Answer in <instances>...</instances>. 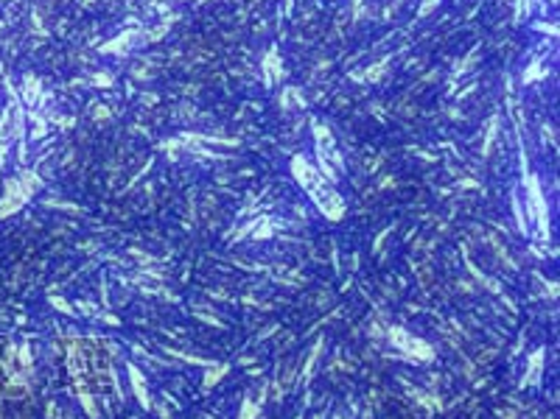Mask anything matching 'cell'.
<instances>
[{
    "mask_svg": "<svg viewBox=\"0 0 560 419\" xmlns=\"http://www.w3.org/2000/svg\"><path fill=\"white\" fill-rule=\"evenodd\" d=\"M384 70H386V62L375 64V67H370V70H367V79H370V81H378V79H381V73H384Z\"/></svg>",
    "mask_w": 560,
    "mask_h": 419,
    "instance_id": "15",
    "label": "cell"
},
{
    "mask_svg": "<svg viewBox=\"0 0 560 419\" xmlns=\"http://www.w3.org/2000/svg\"><path fill=\"white\" fill-rule=\"evenodd\" d=\"M138 39V31H123L121 37H115L112 42H106V45H101V53H121V51H126L132 42Z\"/></svg>",
    "mask_w": 560,
    "mask_h": 419,
    "instance_id": "9",
    "label": "cell"
},
{
    "mask_svg": "<svg viewBox=\"0 0 560 419\" xmlns=\"http://www.w3.org/2000/svg\"><path fill=\"white\" fill-rule=\"evenodd\" d=\"M238 419H258V405H255L252 400H244L241 411H238Z\"/></svg>",
    "mask_w": 560,
    "mask_h": 419,
    "instance_id": "13",
    "label": "cell"
},
{
    "mask_svg": "<svg viewBox=\"0 0 560 419\" xmlns=\"http://www.w3.org/2000/svg\"><path fill=\"white\" fill-rule=\"evenodd\" d=\"M493 137H496V121H493V123H490V129H487V140H485V148H482V154H490Z\"/></svg>",
    "mask_w": 560,
    "mask_h": 419,
    "instance_id": "16",
    "label": "cell"
},
{
    "mask_svg": "<svg viewBox=\"0 0 560 419\" xmlns=\"http://www.w3.org/2000/svg\"><path fill=\"white\" fill-rule=\"evenodd\" d=\"M126 375H129V380H132V388H135V397H138V403L148 411V408H152V397H148V388H146V380H143L140 369L135 366V363H126Z\"/></svg>",
    "mask_w": 560,
    "mask_h": 419,
    "instance_id": "6",
    "label": "cell"
},
{
    "mask_svg": "<svg viewBox=\"0 0 560 419\" xmlns=\"http://www.w3.org/2000/svg\"><path fill=\"white\" fill-rule=\"evenodd\" d=\"M524 14H529V0H518V9H515V22L524 20Z\"/></svg>",
    "mask_w": 560,
    "mask_h": 419,
    "instance_id": "17",
    "label": "cell"
},
{
    "mask_svg": "<svg viewBox=\"0 0 560 419\" xmlns=\"http://www.w3.org/2000/svg\"><path fill=\"white\" fill-rule=\"evenodd\" d=\"M390 341H392V346H398V350L406 352V355L415 358V361H432L434 358L432 344H426V341L418 338V335L406 333L403 327H390Z\"/></svg>",
    "mask_w": 560,
    "mask_h": 419,
    "instance_id": "2",
    "label": "cell"
},
{
    "mask_svg": "<svg viewBox=\"0 0 560 419\" xmlns=\"http://www.w3.org/2000/svg\"><path fill=\"white\" fill-rule=\"evenodd\" d=\"M93 115L98 118V121H106V118H110V109H106V106H95Z\"/></svg>",
    "mask_w": 560,
    "mask_h": 419,
    "instance_id": "21",
    "label": "cell"
},
{
    "mask_svg": "<svg viewBox=\"0 0 560 419\" xmlns=\"http://www.w3.org/2000/svg\"><path fill=\"white\" fill-rule=\"evenodd\" d=\"M291 173H294V179L303 184V188H306V193H311L314 188H319L322 182H328L322 173H319V168L311 165L306 157H303V154H297V157L291 159Z\"/></svg>",
    "mask_w": 560,
    "mask_h": 419,
    "instance_id": "4",
    "label": "cell"
},
{
    "mask_svg": "<svg viewBox=\"0 0 560 419\" xmlns=\"http://www.w3.org/2000/svg\"><path fill=\"white\" fill-rule=\"evenodd\" d=\"M319 352H322V341H317V344H314L311 355H308V363H306V369H303V380H308V377L314 375V369H317V361H319Z\"/></svg>",
    "mask_w": 560,
    "mask_h": 419,
    "instance_id": "11",
    "label": "cell"
},
{
    "mask_svg": "<svg viewBox=\"0 0 560 419\" xmlns=\"http://www.w3.org/2000/svg\"><path fill=\"white\" fill-rule=\"evenodd\" d=\"M524 184H527L529 207H532L535 218H538V235H541V241H549V207H546V199H544V190H541L538 176L524 171Z\"/></svg>",
    "mask_w": 560,
    "mask_h": 419,
    "instance_id": "1",
    "label": "cell"
},
{
    "mask_svg": "<svg viewBox=\"0 0 560 419\" xmlns=\"http://www.w3.org/2000/svg\"><path fill=\"white\" fill-rule=\"evenodd\" d=\"M308 196L314 199V204L319 207V213H322L325 218L339 221V218L344 215V201H342V196H339L336 190L331 188V182H322L319 188H314Z\"/></svg>",
    "mask_w": 560,
    "mask_h": 419,
    "instance_id": "3",
    "label": "cell"
},
{
    "mask_svg": "<svg viewBox=\"0 0 560 419\" xmlns=\"http://www.w3.org/2000/svg\"><path fill=\"white\" fill-rule=\"evenodd\" d=\"M538 31H544V34H552V37H555V34H557V26H544V22H541V26H538Z\"/></svg>",
    "mask_w": 560,
    "mask_h": 419,
    "instance_id": "24",
    "label": "cell"
},
{
    "mask_svg": "<svg viewBox=\"0 0 560 419\" xmlns=\"http://www.w3.org/2000/svg\"><path fill=\"white\" fill-rule=\"evenodd\" d=\"M544 355H546V350H535L532 355H529V369H527V375L521 377V386L527 388V386H538L541 383V372H544Z\"/></svg>",
    "mask_w": 560,
    "mask_h": 419,
    "instance_id": "7",
    "label": "cell"
},
{
    "mask_svg": "<svg viewBox=\"0 0 560 419\" xmlns=\"http://www.w3.org/2000/svg\"><path fill=\"white\" fill-rule=\"evenodd\" d=\"M79 400H81V405H84V411H87V416L90 419H95L98 416V411H95V403H93V397L84 391V388H79Z\"/></svg>",
    "mask_w": 560,
    "mask_h": 419,
    "instance_id": "14",
    "label": "cell"
},
{
    "mask_svg": "<svg viewBox=\"0 0 560 419\" xmlns=\"http://www.w3.org/2000/svg\"><path fill=\"white\" fill-rule=\"evenodd\" d=\"M264 73H266V81H280L283 79V64H280V59H277V51L272 48L269 53L264 56Z\"/></svg>",
    "mask_w": 560,
    "mask_h": 419,
    "instance_id": "8",
    "label": "cell"
},
{
    "mask_svg": "<svg viewBox=\"0 0 560 419\" xmlns=\"http://www.w3.org/2000/svg\"><path fill=\"white\" fill-rule=\"evenodd\" d=\"M51 305H53V308H59L62 313H73V308H70V305L64 302V299H59V296H53V299H51Z\"/></svg>",
    "mask_w": 560,
    "mask_h": 419,
    "instance_id": "19",
    "label": "cell"
},
{
    "mask_svg": "<svg viewBox=\"0 0 560 419\" xmlns=\"http://www.w3.org/2000/svg\"><path fill=\"white\" fill-rule=\"evenodd\" d=\"M513 213H515V221H518V229L527 235V218H524V207L518 201V193H513Z\"/></svg>",
    "mask_w": 560,
    "mask_h": 419,
    "instance_id": "12",
    "label": "cell"
},
{
    "mask_svg": "<svg viewBox=\"0 0 560 419\" xmlns=\"http://www.w3.org/2000/svg\"><path fill=\"white\" fill-rule=\"evenodd\" d=\"M28 199V188H23L20 182H9V190H6V199L0 201V218H6V215L17 213L20 210V204Z\"/></svg>",
    "mask_w": 560,
    "mask_h": 419,
    "instance_id": "5",
    "label": "cell"
},
{
    "mask_svg": "<svg viewBox=\"0 0 560 419\" xmlns=\"http://www.w3.org/2000/svg\"><path fill=\"white\" fill-rule=\"evenodd\" d=\"M541 73H544V70H541V64L535 62L532 67L527 70V76H524V81H535V79H541Z\"/></svg>",
    "mask_w": 560,
    "mask_h": 419,
    "instance_id": "18",
    "label": "cell"
},
{
    "mask_svg": "<svg viewBox=\"0 0 560 419\" xmlns=\"http://www.w3.org/2000/svg\"><path fill=\"white\" fill-rule=\"evenodd\" d=\"M434 3H437V0H423V6H420V17H426L428 11L434 9Z\"/></svg>",
    "mask_w": 560,
    "mask_h": 419,
    "instance_id": "23",
    "label": "cell"
},
{
    "mask_svg": "<svg viewBox=\"0 0 560 419\" xmlns=\"http://www.w3.org/2000/svg\"><path fill=\"white\" fill-rule=\"evenodd\" d=\"M230 372V366L227 363H216V369H207V375H205V388H210V386H216L219 380H222L224 375Z\"/></svg>",
    "mask_w": 560,
    "mask_h": 419,
    "instance_id": "10",
    "label": "cell"
},
{
    "mask_svg": "<svg viewBox=\"0 0 560 419\" xmlns=\"http://www.w3.org/2000/svg\"><path fill=\"white\" fill-rule=\"evenodd\" d=\"M93 81H95V84H98V87H110V84H112V81H115V79H112V76H110V73H98V76H95V79H93Z\"/></svg>",
    "mask_w": 560,
    "mask_h": 419,
    "instance_id": "20",
    "label": "cell"
},
{
    "mask_svg": "<svg viewBox=\"0 0 560 419\" xmlns=\"http://www.w3.org/2000/svg\"><path fill=\"white\" fill-rule=\"evenodd\" d=\"M196 316H199V319H202V321H205V324H213V327H222V321H219V319H216V316H205V313H196Z\"/></svg>",
    "mask_w": 560,
    "mask_h": 419,
    "instance_id": "22",
    "label": "cell"
}]
</instances>
